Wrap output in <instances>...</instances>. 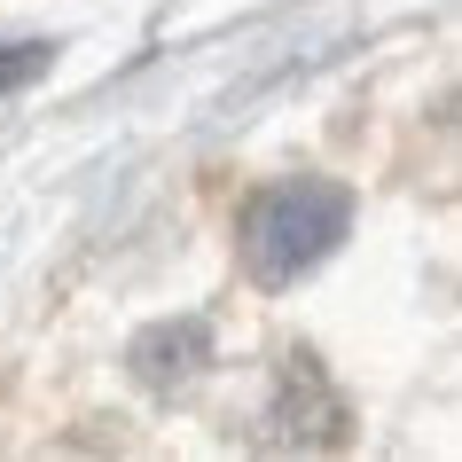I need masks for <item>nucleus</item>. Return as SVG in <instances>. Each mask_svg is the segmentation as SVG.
I'll use <instances>...</instances> for the list:
<instances>
[{
	"label": "nucleus",
	"mask_w": 462,
	"mask_h": 462,
	"mask_svg": "<svg viewBox=\"0 0 462 462\" xmlns=\"http://www.w3.org/2000/svg\"><path fill=\"white\" fill-rule=\"evenodd\" d=\"M267 439L274 447H337L345 439V400L329 392L314 353H291L267 400Z\"/></svg>",
	"instance_id": "nucleus-2"
},
{
	"label": "nucleus",
	"mask_w": 462,
	"mask_h": 462,
	"mask_svg": "<svg viewBox=\"0 0 462 462\" xmlns=\"http://www.w3.org/2000/svg\"><path fill=\"white\" fill-rule=\"evenodd\" d=\"M345 236H353V189H345V180H314V172L274 180V189H259L244 212H236L244 267H251V282H267V291L314 274Z\"/></svg>",
	"instance_id": "nucleus-1"
},
{
	"label": "nucleus",
	"mask_w": 462,
	"mask_h": 462,
	"mask_svg": "<svg viewBox=\"0 0 462 462\" xmlns=\"http://www.w3.org/2000/svg\"><path fill=\"white\" fill-rule=\"evenodd\" d=\"M48 71H55V40H8L0 48V118H8V102L24 95V87H40Z\"/></svg>",
	"instance_id": "nucleus-4"
},
{
	"label": "nucleus",
	"mask_w": 462,
	"mask_h": 462,
	"mask_svg": "<svg viewBox=\"0 0 462 462\" xmlns=\"http://www.w3.org/2000/svg\"><path fill=\"white\" fill-rule=\"evenodd\" d=\"M125 361H134V376H142L149 392H172V384H189L196 368L212 361V329L196 314H180V321H149L142 337L125 345Z\"/></svg>",
	"instance_id": "nucleus-3"
}]
</instances>
